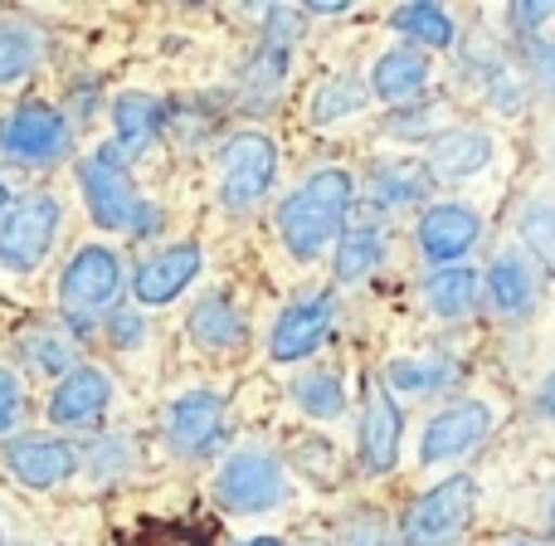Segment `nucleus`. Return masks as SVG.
<instances>
[{"label":"nucleus","mask_w":555,"mask_h":546,"mask_svg":"<svg viewBox=\"0 0 555 546\" xmlns=\"http://www.w3.org/2000/svg\"><path fill=\"white\" fill-rule=\"evenodd\" d=\"M478 303V269H439L434 278H424V307L434 317H463Z\"/></svg>","instance_id":"23"},{"label":"nucleus","mask_w":555,"mask_h":546,"mask_svg":"<svg viewBox=\"0 0 555 546\" xmlns=\"http://www.w3.org/2000/svg\"><path fill=\"white\" fill-rule=\"evenodd\" d=\"M74 132H68V117L49 103H25L5 117L0 127V152L10 162H25V166H44V162H59L68 152Z\"/></svg>","instance_id":"7"},{"label":"nucleus","mask_w":555,"mask_h":546,"mask_svg":"<svg viewBox=\"0 0 555 546\" xmlns=\"http://www.w3.org/2000/svg\"><path fill=\"white\" fill-rule=\"evenodd\" d=\"M39 64V39L25 25H0V84H20Z\"/></svg>","instance_id":"26"},{"label":"nucleus","mask_w":555,"mask_h":546,"mask_svg":"<svg viewBox=\"0 0 555 546\" xmlns=\"http://www.w3.org/2000/svg\"><path fill=\"white\" fill-rule=\"evenodd\" d=\"M385 381L395 385V391H443V385L453 381V366L443 361V356H424V361H390L385 366Z\"/></svg>","instance_id":"28"},{"label":"nucleus","mask_w":555,"mask_h":546,"mask_svg":"<svg viewBox=\"0 0 555 546\" xmlns=\"http://www.w3.org/2000/svg\"><path fill=\"white\" fill-rule=\"evenodd\" d=\"M191 337H195V346H205V352H230V346H244L249 327H244V317L234 313L224 297H205V303L191 313Z\"/></svg>","instance_id":"21"},{"label":"nucleus","mask_w":555,"mask_h":546,"mask_svg":"<svg viewBox=\"0 0 555 546\" xmlns=\"http://www.w3.org/2000/svg\"><path fill=\"white\" fill-rule=\"evenodd\" d=\"M492 162V137L478 132V127H453V132H439L429 142V176H449V181H463V176L482 172Z\"/></svg>","instance_id":"17"},{"label":"nucleus","mask_w":555,"mask_h":546,"mask_svg":"<svg viewBox=\"0 0 555 546\" xmlns=\"http://www.w3.org/2000/svg\"><path fill=\"white\" fill-rule=\"evenodd\" d=\"M132 546H205V537L191 532V528H152V532H142Z\"/></svg>","instance_id":"35"},{"label":"nucleus","mask_w":555,"mask_h":546,"mask_svg":"<svg viewBox=\"0 0 555 546\" xmlns=\"http://www.w3.org/2000/svg\"><path fill=\"white\" fill-rule=\"evenodd\" d=\"M521 240L541 259V269L555 278V201H531L521 211Z\"/></svg>","instance_id":"31"},{"label":"nucleus","mask_w":555,"mask_h":546,"mask_svg":"<svg viewBox=\"0 0 555 546\" xmlns=\"http://www.w3.org/2000/svg\"><path fill=\"white\" fill-rule=\"evenodd\" d=\"M385 259V240L375 225H356V230L341 234V244H336V278L341 283H361V278H371L380 269Z\"/></svg>","instance_id":"24"},{"label":"nucleus","mask_w":555,"mask_h":546,"mask_svg":"<svg viewBox=\"0 0 555 546\" xmlns=\"http://www.w3.org/2000/svg\"><path fill=\"white\" fill-rule=\"evenodd\" d=\"M346 546H390V532H385L380 522L361 518L356 528H346Z\"/></svg>","instance_id":"37"},{"label":"nucleus","mask_w":555,"mask_h":546,"mask_svg":"<svg viewBox=\"0 0 555 546\" xmlns=\"http://www.w3.org/2000/svg\"><path fill=\"white\" fill-rule=\"evenodd\" d=\"M473 503H478L473 479L439 483L434 493H424V498L410 503V512H404V522H400V542L404 546H443L449 537H459V532L468 528Z\"/></svg>","instance_id":"6"},{"label":"nucleus","mask_w":555,"mask_h":546,"mask_svg":"<svg viewBox=\"0 0 555 546\" xmlns=\"http://www.w3.org/2000/svg\"><path fill=\"white\" fill-rule=\"evenodd\" d=\"M492 430V415L488 405L478 401H463V405H449L439 410L429 424H424V440H420V459L424 464H443V459H459V454L478 449Z\"/></svg>","instance_id":"9"},{"label":"nucleus","mask_w":555,"mask_h":546,"mask_svg":"<svg viewBox=\"0 0 555 546\" xmlns=\"http://www.w3.org/2000/svg\"><path fill=\"white\" fill-rule=\"evenodd\" d=\"M240 546H283L278 537H254V542H240Z\"/></svg>","instance_id":"42"},{"label":"nucleus","mask_w":555,"mask_h":546,"mask_svg":"<svg viewBox=\"0 0 555 546\" xmlns=\"http://www.w3.org/2000/svg\"><path fill=\"white\" fill-rule=\"evenodd\" d=\"M302 546H332V542H317V537H312V542H302Z\"/></svg>","instance_id":"44"},{"label":"nucleus","mask_w":555,"mask_h":546,"mask_svg":"<svg viewBox=\"0 0 555 546\" xmlns=\"http://www.w3.org/2000/svg\"><path fill=\"white\" fill-rule=\"evenodd\" d=\"M361 103H365V84H361V78H351V74L326 78V84L312 93V123H336V117H351V113H361Z\"/></svg>","instance_id":"27"},{"label":"nucleus","mask_w":555,"mask_h":546,"mask_svg":"<svg viewBox=\"0 0 555 546\" xmlns=\"http://www.w3.org/2000/svg\"><path fill=\"white\" fill-rule=\"evenodd\" d=\"M278 147L263 132H240L220 152V195L230 211H249L273 191Z\"/></svg>","instance_id":"5"},{"label":"nucleus","mask_w":555,"mask_h":546,"mask_svg":"<svg viewBox=\"0 0 555 546\" xmlns=\"http://www.w3.org/2000/svg\"><path fill=\"white\" fill-rule=\"evenodd\" d=\"M512 546H555V542H512Z\"/></svg>","instance_id":"43"},{"label":"nucleus","mask_w":555,"mask_h":546,"mask_svg":"<svg viewBox=\"0 0 555 546\" xmlns=\"http://www.w3.org/2000/svg\"><path fill=\"white\" fill-rule=\"evenodd\" d=\"M527 64L537 68V78L555 93V45H546V39H527Z\"/></svg>","instance_id":"36"},{"label":"nucleus","mask_w":555,"mask_h":546,"mask_svg":"<svg viewBox=\"0 0 555 546\" xmlns=\"http://www.w3.org/2000/svg\"><path fill=\"white\" fill-rule=\"evenodd\" d=\"M20 410H25V395H20V381L0 366V434H10L20 424Z\"/></svg>","instance_id":"34"},{"label":"nucleus","mask_w":555,"mask_h":546,"mask_svg":"<svg viewBox=\"0 0 555 546\" xmlns=\"http://www.w3.org/2000/svg\"><path fill=\"white\" fill-rule=\"evenodd\" d=\"M59 240V201L54 195H25L20 205H10L5 225H0V264L10 274H29L44 264V254Z\"/></svg>","instance_id":"4"},{"label":"nucleus","mask_w":555,"mask_h":546,"mask_svg":"<svg viewBox=\"0 0 555 546\" xmlns=\"http://www.w3.org/2000/svg\"><path fill=\"white\" fill-rule=\"evenodd\" d=\"M166 434H171V444L181 454H191V459L210 454L215 444L224 440V401L215 391L181 395V401L171 405V415H166Z\"/></svg>","instance_id":"11"},{"label":"nucleus","mask_w":555,"mask_h":546,"mask_svg":"<svg viewBox=\"0 0 555 546\" xmlns=\"http://www.w3.org/2000/svg\"><path fill=\"white\" fill-rule=\"evenodd\" d=\"M478 234H482V220L468 205H434V211H424L414 240H420V254L429 264H453L478 244Z\"/></svg>","instance_id":"14"},{"label":"nucleus","mask_w":555,"mask_h":546,"mask_svg":"<svg viewBox=\"0 0 555 546\" xmlns=\"http://www.w3.org/2000/svg\"><path fill=\"white\" fill-rule=\"evenodd\" d=\"M293 395L307 415H317V420H336V415L346 410V391H341V381H336V371L302 376V381L293 385Z\"/></svg>","instance_id":"29"},{"label":"nucleus","mask_w":555,"mask_h":546,"mask_svg":"<svg viewBox=\"0 0 555 546\" xmlns=\"http://www.w3.org/2000/svg\"><path fill=\"white\" fill-rule=\"evenodd\" d=\"M137 337H142V322H137L132 313H127V317L117 313V317H113V342H117V346H132Z\"/></svg>","instance_id":"39"},{"label":"nucleus","mask_w":555,"mask_h":546,"mask_svg":"<svg viewBox=\"0 0 555 546\" xmlns=\"http://www.w3.org/2000/svg\"><path fill=\"white\" fill-rule=\"evenodd\" d=\"M0 205H5V186H0Z\"/></svg>","instance_id":"45"},{"label":"nucleus","mask_w":555,"mask_h":546,"mask_svg":"<svg viewBox=\"0 0 555 546\" xmlns=\"http://www.w3.org/2000/svg\"><path fill=\"white\" fill-rule=\"evenodd\" d=\"M215 498L220 508L230 512H269L278 503H287V479H283V464L273 454L259 449H240L220 464L215 473Z\"/></svg>","instance_id":"3"},{"label":"nucleus","mask_w":555,"mask_h":546,"mask_svg":"<svg viewBox=\"0 0 555 546\" xmlns=\"http://www.w3.org/2000/svg\"><path fill=\"white\" fill-rule=\"evenodd\" d=\"M546 522L555 528V483H551V493H546Z\"/></svg>","instance_id":"41"},{"label":"nucleus","mask_w":555,"mask_h":546,"mask_svg":"<svg viewBox=\"0 0 555 546\" xmlns=\"http://www.w3.org/2000/svg\"><path fill=\"white\" fill-rule=\"evenodd\" d=\"M429 186H434L429 166H424V162H410V156H400V162L375 166V176H371V201L385 205V211H404V205L424 201V195H429Z\"/></svg>","instance_id":"18"},{"label":"nucleus","mask_w":555,"mask_h":546,"mask_svg":"<svg viewBox=\"0 0 555 546\" xmlns=\"http://www.w3.org/2000/svg\"><path fill=\"white\" fill-rule=\"evenodd\" d=\"M78 186H83V201H88V215H93L103 230H117V234H146L162 230V211L142 201V191L132 186L127 166L117 162V147H103L93 152L83 166H78Z\"/></svg>","instance_id":"2"},{"label":"nucleus","mask_w":555,"mask_h":546,"mask_svg":"<svg viewBox=\"0 0 555 546\" xmlns=\"http://www.w3.org/2000/svg\"><path fill=\"white\" fill-rule=\"evenodd\" d=\"M201 250L195 244H171V250H162V254H152V259L137 269L132 278V293H137V303L142 307H162V303H171V297H181L185 288L195 283V274H201Z\"/></svg>","instance_id":"15"},{"label":"nucleus","mask_w":555,"mask_h":546,"mask_svg":"<svg viewBox=\"0 0 555 546\" xmlns=\"http://www.w3.org/2000/svg\"><path fill=\"white\" fill-rule=\"evenodd\" d=\"M395 29H400V35H410L414 45H424V49H449V45H453V20H449V10L429 5V0L395 10Z\"/></svg>","instance_id":"25"},{"label":"nucleus","mask_w":555,"mask_h":546,"mask_svg":"<svg viewBox=\"0 0 555 546\" xmlns=\"http://www.w3.org/2000/svg\"><path fill=\"white\" fill-rule=\"evenodd\" d=\"M113 123H117V147H122L127 156H142L146 147L156 142V132H162L166 107L146 93H122L113 103Z\"/></svg>","instance_id":"19"},{"label":"nucleus","mask_w":555,"mask_h":546,"mask_svg":"<svg viewBox=\"0 0 555 546\" xmlns=\"http://www.w3.org/2000/svg\"><path fill=\"white\" fill-rule=\"evenodd\" d=\"M356 186L346 172H317L302 181V191H293L278 211V230L293 259H317L326 244L336 240L346 220V205H351Z\"/></svg>","instance_id":"1"},{"label":"nucleus","mask_w":555,"mask_h":546,"mask_svg":"<svg viewBox=\"0 0 555 546\" xmlns=\"http://www.w3.org/2000/svg\"><path fill=\"white\" fill-rule=\"evenodd\" d=\"M488 297L498 313L521 317L531 303H537V278L517 259V254H498V264L488 269Z\"/></svg>","instance_id":"22"},{"label":"nucleus","mask_w":555,"mask_h":546,"mask_svg":"<svg viewBox=\"0 0 555 546\" xmlns=\"http://www.w3.org/2000/svg\"><path fill=\"white\" fill-rule=\"evenodd\" d=\"M551 10L555 5H512L507 20L521 29V35H537V25H541V20H551Z\"/></svg>","instance_id":"38"},{"label":"nucleus","mask_w":555,"mask_h":546,"mask_svg":"<svg viewBox=\"0 0 555 546\" xmlns=\"http://www.w3.org/2000/svg\"><path fill=\"white\" fill-rule=\"evenodd\" d=\"M5 464L25 488H59L64 479H74L78 449L64 440H44V434H25V440L5 444Z\"/></svg>","instance_id":"12"},{"label":"nucleus","mask_w":555,"mask_h":546,"mask_svg":"<svg viewBox=\"0 0 555 546\" xmlns=\"http://www.w3.org/2000/svg\"><path fill=\"white\" fill-rule=\"evenodd\" d=\"M541 410H546L551 420H555V371L546 376V381H541Z\"/></svg>","instance_id":"40"},{"label":"nucleus","mask_w":555,"mask_h":546,"mask_svg":"<svg viewBox=\"0 0 555 546\" xmlns=\"http://www.w3.org/2000/svg\"><path fill=\"white\" fill-rule=\"evenodd\" d=\"M287 459H293L297 469H302L312 483H322V488H332V483H341V469H336V449H332V444H326V440H297Z\"/></svg>","instance_id":"32"},{"label":"nucleus","mask_w":555,"mask_h":546,"mask_svg":"<svg viewBox=\"0 0 555 546\" xmlns=\"http://www.w3.org/2000/svg\"><path fill=\"white\" fill-rule=\"evenodd\" d=\"M117 283H122L117 254L103 250V244H83V250L68 259L64 278H59V303H64V313L74 317L78 327H88V317L117 293Z\"/></svg>","instance_id":"8"},{"label":"nucleus","mask_w":555,"mask_h":546,"mask_svg":"<svg viewBox=\"0 0 555 546\" xmlns=\"http://www.w3.org/2000/svg\"><path fill=\"white\" fill-rule=\"evenodd\" d=\"M332 322H336V303L326 293L293 303L283 317H278V327H273V337H269L273 361H302V356H312L317 346L326 342Z\"/></svg>","instance_id":"10"},{"label":"nucleus","mask_w":555,"mask_h":546,"mask_svg":"<svg viewBox=\"0 0 555 546\" xmlns=\"http://www.w3.org/2000/svg\"><path fill=\"white\" fill-rule=\"evenodd\" d=\"M25 356L39 366V371H49V376H68L74 371V352H68L59 337H25Z\"/></svg>","instance_id":"33"},{"label":"nucleus","mask_w":555,"mask_h":546,"mask_svg":"<svg viewBox=\"0 0 555 546\" xmlns=\"http://www.w3.org/2000/svg\"><path fill=\"white\" fill-rule=\"evenodd\" d=\"M424 84H429V59H424L420 49H390V54H380L371 68V88L385 103H404V98H414Z\"/></svg>","instance_id":"20"},{"label":"nucleus","mask_w":555,"mask_h":546,"mask_svg":"<svg viewBox=\"0 0 555 546\" xmlns=\"http://www.w3.org/2000/svg\"><path fill=\"white\" fill-rule=\"evenodd\" d=\"M113 401V381H107L98 366H74L64 381L54 385V401H49V420L78 430V424H93L98 415Z\"/></svg>","instance_id":"16"},{"label":"nucleus","mask_w":555,"mask_h":546,"mask_svg":"<svg viewBox=\"0 0 555 546\" xmlns=\"http://www.w3.org/2000/svg\"><path fill=\"white\" fill-rule=\"evenodd\" d=\"M400 430L404 415L395 405V395L385 385H371L365 391V410H361V464L365 473H390L395 459H400Z\"/></svg>","instance_id":"13"},{"label":"nucleus","mask_w":555,"mask_h":546,"mask_svg":"<svg viewBox=\"0 0 555 546\" xmlns=\"http://www.w3.org/2000/svg\"><path fill=\"white\" fill-rule=\"evenodd\" d=\"M283 78H287V49L283 45H263L259 54L249 59V68H244V93L249 98H259V103H269V98L283 88Z\"/></svg>","instance_id":"30"}]
</instances>
